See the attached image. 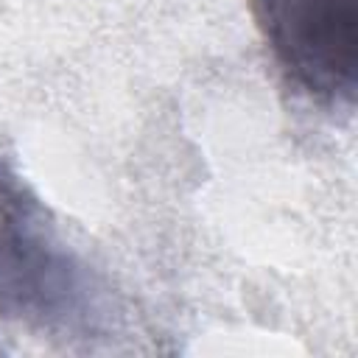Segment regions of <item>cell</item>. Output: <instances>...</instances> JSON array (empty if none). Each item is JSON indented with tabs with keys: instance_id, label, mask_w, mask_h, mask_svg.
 I'll use <instances>...</instances> for the list:
<instances>
[{
	"instance_id": "cell-1",
	"label": "cell",
	"mask_w": 358,
	"mask_h": 358,
	"mask_svg": "<svg viewBox=\"0 0 358 358\" xmlns=\"http://www.w3.org/2000/svg\"><path fill=\"white\" fill-rule=\"evenodd\" d=\"M260 36L285 78L327 103L358 90V0H249Z\"/></svg>"
}]
</instances>
